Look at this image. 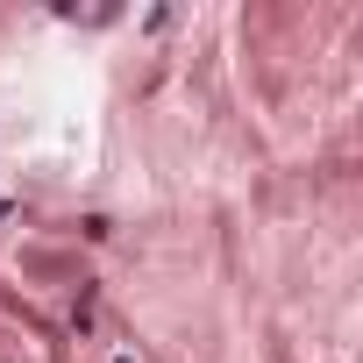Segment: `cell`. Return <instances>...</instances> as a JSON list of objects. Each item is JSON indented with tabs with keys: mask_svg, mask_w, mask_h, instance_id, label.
Here are the masks:
<instances>
[{
	"mask_svg": "<svg viewBox=\"0 0 363 363\" xmlns=\"http://www.w3.org/2000/svg\"><path fill=\"white\" fill-rule=\"evenodd\" d=\"M107 363H135V356H128V349H121V342H107Z\"/></svg>",
	"mask_w": 363,
	"mask_h": 363,
	"instance_id": "obj_1",
	"label": "cell"
}]
</instances>
